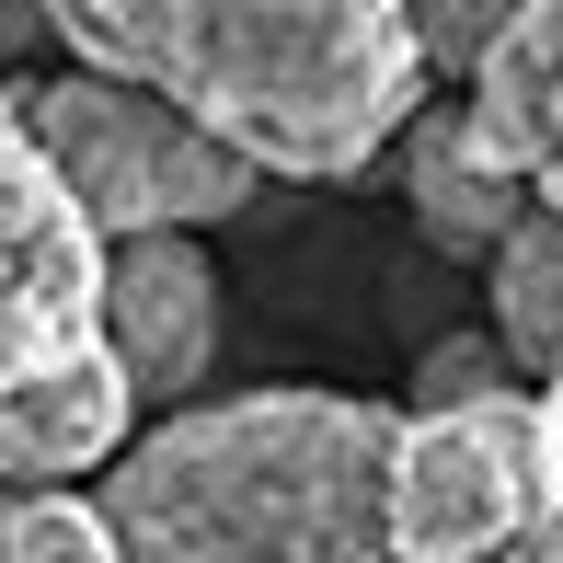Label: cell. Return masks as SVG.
<instances>
[{"instance_id":"13","label":"cell","mask_w":563,"mask_h":563,"mask_svg":"<svg viewBox=\"0 0 563 563\" xmlns=\"http://www.w3.org/2000/svg\"><path fill=\"white\" fill-rule=\"evenodd\" d=\"M46 35V12H35V0H0V58H12V46H35Z\"/></svg>"},{"instance_id":"9","label":"cell","mask_w":563,"mask_h":563,"mask_svg":"<svg viewBox=\"0 0 563 563\" xmlns=\"http://www.w3.org/2000/svg\"><path fill=\"white\" fill-rule=\"evenodd\" d=\"M460 92H472L495 162L563 219V0H529V12L483 46V69H472Z\"/></svg>"},{"instance_id":"15","label":"cell","mask_w":563,"mask_h":563,"mask_svg":"<svg viewBox=\"0 0 563 563\" xmlns=\"http://www.w3.org/2000/svg\"><path fill=\"white\" fill-rule=\"evenodd\" d=\"M0 115H12V81H0Z\"/></svg>"},{"instance_id":"7","label":"cell","mask_w":563,"mask_h":563,"mask_svg":"<svg viewBox=\"0 0 563 563\" xmlns=\"http://www.w3.org/2000/svg\"><path fill=\"white\" fill-rule=\"evenodd\" d=\"M104 345L126 356V379H139L150 402H208V368H219V265L196 253V230L115 242Z\"/></svg>"},{"instance_id":"16","label":"cell","mask_w":563,"mask_h":563,"mask_svg":"<svg viewBox=\"0 0 563 563\" xmlns=\"http://www.w3.org/2000/svg\"><path fill=\"white\" fill-rule=\"evenodd\" d=\"M0 518H12V495H0Z\"/></svg>"},{"instance_id":"12","label":"cell","mask_w":563,"mask_h":563,"mask_svg":"<svg viewBox=\"0 0 563 563\" xmlns=\"http://www.w3.org/2000/svg\"><path fill=\"white\" fill-rule=\"evenodd\" d=\"M518 12H529V0H415V23H426V58H438V69H460V81L483 69V46H495Z\"/></svg>"},{"instance_id":"8","label":"cell","mask_w":563,"mask_h":563,"mask_svg":"<svg viewBox=\"0 0 563 563\" xmlns=\"http://www.w3.org/2000/svg\"><path fill=\"white\" fill-rule=\"evenodd\" d=\"M402 208H415V230H426L438 253L495 265V253L529 230V208H541V196L495 162V139H483L472 92H449V104L426 92V115L402 126Z\"/></svg>"},{"instance_id":"5","label":"cell","mask_w":563,"mask_h":563,"mask_svg":"<svg viewBox=\"0 0 563 563\" xmlns=\"http://www.w3.org/2000/svg\"><path fill=\"white\" fill-rule=\"evenodd\" d=\"M104 299H115V230L81 208V185L46 162V139L12 104L0 115V391L92 356Z\"/></svg>"},{"instance_id":"6","label":"cell","mask_w":563,"mask_h":563,"mask_svg":"<svg viewBox=\"0 0 563 563\" xmlns=\"http://www.w3.org/2000/svg\"><path fill=\"white\" fill-rule=\"evenodd\" d=\"M139 379H126L115 345L69 356V368L46 379H12L0 391V495H69V483L115 472L126 449H139Z\"/></svg>"},{"instance_id":"3","label":"cell","mask_w":563,"mask_h":563,"mask_svg":"<svg viewBox=\"0 0 563 563\" xmlns=\"http://www.w3.org/2000/svg\"><path fill=\"white\" fill-rule=\"evenodd\" d=\"M541 529H563V391L495 379V391L402 402L391 563H495Z\"/></svg>"},{"instance_id":"4","label":"cell","mask_w":563,"mask_h":563,"mask_svg":"<svg viewBox=\"0 0 563 563\" xmlns=\"http://www.w3.org/2000/svg\"><path fill=\"white\" fill-rule=\"evenodd\" d=\"M23 126L46 139V162L81 185V208L115 242H162V230H219L265 196V173L196 126L173 92L115 81V69H58V81H12Z\"/></svg>"},{"instance_id":"1","label":"cell","mask_w":563,"mask_h":563,"mask_svg":"<svg viewBox=\"0 0 563 563\" xmlns=\"http://www.w3.org/2000/svg\"><path fill=\"white\" fill-rule=\"evenodd\" d=\"M69 69L173 92L265 185H345L426 115L415 0H35Z\"/></svg>"},{"instance_id":"10","label":"cell","mask_w":563,"mask_h":563,"mask_svg":"<svg viewBox=\"0 0 563 563\" xmlns=\"http://www.w3.org/2000/svg\"><path fill=\"white\" fill-rule=\"evenodd\" d=\"M483 299H495V345L518 356V379L563 391V219L529 208V230L483 265Z\"/></svg>"},{"instance_id":"2","label":"cell","mask_w":563,"mask_h":563,"mask_svg":"<svg viewBox=\"0 0 563 563\" xmlns=\"http://www.w3.org/2000/svg\"><path fill=\"white\" fill-rule=\"evenodd\" d=\"M391 438L402 402L368 391H208L139 426L104 518L126 563H391Z\"/></svg>"},{"instance_id":"14","label":"cell","mask_w":563,"mask_h":563,"mask_svg":"<svg viewBox=\"0 0 563 563\" xmlns=\"http://www.w3.org/2000/svg\"><path fill=\"white\" fill-rule=\"evenodd\" d=\"M495 563H563V529H541V541H518V552H495Z\"/></svg>"},{"instance_id":"11","label":"cell","mask_w":563,"mask_h":563,"mask_svg":"<svg viewBox=\"0 0 563 563\" xmlns=\"http://www.w3.org/2000/svg\"><path fill=\"white\" fill-rule=\"evenodd\" d=\"M0 563H126L115 518L92 483H69V495H12V518H0Z\"/></svg>"}]
</instances>
